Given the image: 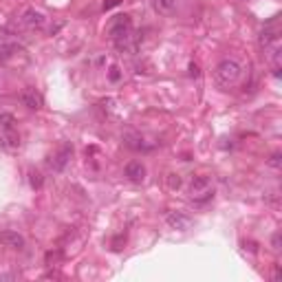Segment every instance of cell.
Returning a JSON list of instances; mask_svg holds the SVG:
<instances>
[{"mask_svg": "<svg viewBox=\"0 0 282 282\" xmlns=\"http://www.w3.org/2000/svg\"><path fill=\"white\" fill-rule=\"evenodd\" d=\"M240 77H243V64L234 58L220 60L216 64V69H214V79H216L220 86H225V89L227 86H234Z\"/></svg>", "mask_w": 282, "mask_h": 282, "instance_id": "obj_1", "label": "cell"}, {"mask_svg": "<svg viewBox=\"0 0 282 282\" xmlns=\"http://www.w3.org/2000/svg\"><path fill=\"white\" fill-rule=\"evenodd\" d=\"M190 199L196 201V203H203V201H210L214 196V185H212V179L210 177H194L190 187Z\"/></svg>", "mask_w": 282, "mask_h": 282, "instance_id": "obj_2", "label": "cell"}, {"mask_svg": "<svg viewBox=\"0 0 282 282\" xmlns=\"http://www.w3.org/2000/svg\"><path fill=\"white\" fill-rule=\"evenodd\" d=\"M130 33H132V18L128 16V13H119V16H115L110 20L108 36L112 40H122L126 36H130Z\"/></svg>", "mask_w": 282, "mask_h": 282, "instance_id": "obj_3", "label": "cell"}, {"mask_svg": "<svg viewBox=\"0 0 282 282\" xmlns=\"http://www.w3.org/2000/svg\"><path fill=\"white\" fill-rule=\"evenodd\" d=\"M71 157H73V146H71V144H62V148H60V150H58V152L51 157L49 165H51L55 172H62L64 167L69 165Z\"/></svg>", "mask_w": 282, "mask_h": 282, "instance_id": "obj_4", "label": "cell"}, {"mask_svg": "<svg viewBox=\"0 0 282 282\" xmlns=\"http://www.w3.org/2000/svg\"><path fill=\"white\" fill-rule=\"evenodd\" d=\"M20 22H22L26 29L36 31V29H42V26L46 24V16L40 9H26L22 13V18H20Z\"/></svg>", "mask_w": 282, "mask_h": 282, "instance_id": "obj_5", "label": "cell"}, {"mask_svg": "<svg viewBox=\"0 0 282 282\" xmlns=\"http://www.w3.org/2000/svg\"><path fill=\"white\" fill-rule=\"evenodd\" d=\"M20 104L26 106L29 110H40L44 106V99L42 95L36 91V89H31V86H26V89L20 93Z\"/></svg>", "mask_w": 282, "mask_h": 282, "instance_id": "obj_6", "label": "cell"}, {"mask_svg": "<svg viewBox=\"0 0 282 282\" xmlns=\"http://www.w3.org/2000/svg\"><path fill=\"white\" fill-rule=\"evenodd\" d=\"M165 223L172 227V230H179V232H185L187 227L192 225L190 216H185L183 212H167L165 214Z\"/></svg>", "mask_w": 282, "mask_h": 282, "instance_id": "obj_7", "label": "cell"}, {"mask_svg": "<svg viewBox=\"0 0 282 282\" xmlns=\"http://www.w3.org/2000/svg\"><path fill=\"white\" fill-rule=\"evenodd\" d=\"M124 172H126V177H128V181H132V183H144L146 181V165L141 163V161H130Z\"/></svg>", "mask_w": 282, "mask_h": 282, "instance_id": "obj_8", "label": "cell"}, {"mask_svg": "<svg viewBox=\"0 0 282 282\" xmlns=\"http://www.w3.org/2000/svg\"><path fill=\"white\" fill-rule=\"evenodd\" d=\"M0 243H3L5 247H9V249H22L24 247V236L13 230H7L0 234Z\"/></svg>", "mask_w": 282, "mask_h": 282, "instance_id": "obj_9", "label": "cell"}, {"mask_svg": "<svg viewBox=\"0 0 282 282\" xmlns=\"http://www.w3.org/2000/svg\"><path fill=\"white\" fill-rule=\"evenodd\" d=\"M0 148L9 152H16L20 148V135L16 130H3L0 132Z\"/></svg>", "mask_w": 282, "mask_h": 282, "instance_id": "obj_10", "label": "cell"}, {"mask_svg": "<svg viewBox=\"0 0 282 282\" xmlns=\"http://www.w3.org/2000/svg\"><path fill=\"white\" fill-rule=\"evenodd\" d=\"M260 46L263 49H271V46H278L280 44V36H278V29H271V26H267V29L260 31Z\"/></svg>", "mask_w": 282, "mask_h": 282, "instance_id": "obj_11", "label": "cell"}, {"mask_svg": "<svg viewBox=\"0 0 282 282\" xmlns=\"http://www.w3.org/2000/svg\"><path fill=\"white\" fill-rule=\"evenodd\" d=\"M152 7L157 13H163V16H170V13L177 9V0H152Z\"/></svg>", "mask_w": 282, "mask_h": 282, "instance_id": "obj_12", "label": "cell"}, {"mask_svg": "<svg viewBox=\"0 0 282 282\" xmlns=\"http://www.w3.org/2000/svg\"><path fill=\"white\" fill-rule=\"evenodd\" d=\"M124 141H126V146L132 148V150H146V144H144V139H141L139 135H124Z\"/></svg>", "mask_w": 282, "mask_h": 282, "instance_id": "obj_13", "label": "cell"}, {"mask_svg": "<svg viewBox=\"0 0 282 282\" xmlns=\"http://www.w3.org/2000/svg\"><path fill=\"white\" fill-rule=\"evenodd\" d=\"M0 128L3 130H16V117L11 112H0Z\"/></svg>", "mask_w": 282, "mask_h": 282, "instance_id": "obj_14", "label": "cell"}, {"mask_svg": "<svg viewBox=\"0 0 282 282\" xmlns=\"http://www.w3.org/2000/svg\"><path fill=\"white\" fill-rule=\"evenodd\" d=\"M42 183H44V177L40 174L38 170H31L29 172V185L33 187V190H40L42 187Z\"/></svg>", "mask_w": 282, "mask_h": 282, "instance_id": "obj_15", "label": "cell"}, {"mask_svg": "<svg viewBox=\"0 0 282 282\" xmlns=\"http://www.w3.org/2000/svg\"><path fill=\"white\" fill-rule=\"evenodd\" d=\"M167 187H170V190H179V187H181V177H179V174H167Z\"/></svg>", "mask_w": 282, "mask_h": 282, "instance_id": "obj_16", "label": "cell"}, {"mask_svg": "<svg viewBox=\"0 0 282 282\" xmlns=\"http://www.w3.org/2000/svg\"><path fill=\"white\" fill-rule=\"evenodd\" d=\"M13 51H16V46L3 44V46H0V58H3V60H9V55H11V53H13Z\"/></svg>", "mask_w": 282, "mask_h": 282, "instance_id": "obj_17", "label": "cell"}, {"mask_svg": "<svg viewBox=\"0 0 282 282\" xmlns=\"http://www.w3.org/2000/svg\"><path fill=\"white\" fill-rule=\"evenodd\" d=\"M280 157H282V154H280V152H273V154H271V157H269V165H271V167H276V170H278V167L282 165V161H280Z\"/></svg>", "mask_w": 282, "mask_h": 282, "instance_id": "obj_18", "label": "cell"}, {"mask_svg": "<svg viewBox=\"0 0 282 282\" xmlns=\"http://www.w3.org/2000/svg\"><path fill=\"white\" fill-rule=\"evenodd\" d=\"M122 73H119V66H110V73H108V79L110 82H119Z\"/></svg>", "mask_w": 282, "mask_h": 282, "instance_id": "obj_19", "label": "cell"}, {"mask_svg": "<svg viewBox=\"0 0 282 282\" xmlns=\"http://www.w3.org/2000/svg\"><path fill=\"white\" fill-rule=\"evenodd\" d=\"M271 245H273V249H280V232H276V234H273V236H271Z\"/></svg>", "mask_w": 282, "mask_h": 282, "instance_id": "obj_20", "label": "cell"}, {"mask_svg": "<svg viewBox=\"0 0 282 282\" xmlns=\"http://www.w3.org/2000/svg\"><path fill=\"white\" fill-rule=\"evenodd\" d=\"M122 0H104V11L106 9H112V7H117Z\"/></svg>", "mask_w": 282, "mask_h": 282, "instance_id": "obj_21", "label": "cell"}, {"mask_svg": "<svg viewBox=\"0 0 282 282\" xmlns=\"http://www.w3.org/2000/svg\"><path fill=\"white\" fill-rule=\"evenodd\" d=\"M190 75L192 77H199V66L196 64H190Z\"/></svg>", "mask_w": 282, "mask_h": 282, "instance_id": "obj_22", "label": "cell"}]
</instances>
